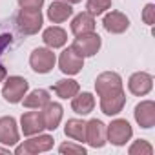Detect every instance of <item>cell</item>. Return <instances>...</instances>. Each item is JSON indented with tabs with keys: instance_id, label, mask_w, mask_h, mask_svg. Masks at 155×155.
<instances>
[{
	"instance_id": "6da1fadb",
	"label": "cell",
	"mask_w": 155,
	"mask_h": 155,
	"mask_svg": "<svg viewBox=\"0 0 155 155\" xmlns=\"http://www.w3.org/2000/svg\"><path fill=\"white\" fill-rule=\"evenodd\" d=\"M42 13L40 9H20L15 17V24L22 35H35L42 28Z\"/></svg>"
},
{
	"instance_id": "7a4b0ae2",
	"label": "cell",
	"mask_w": 155,
	"mask_h": 155,
	"mask_svg": "<svg viewBox=\"0 0 155 155\" xmlns=\"http://www.w3.org/2000/svg\"><path fill=\"white\" fill-rule=\"evenodd\" d=\"M29 88V82L24 79V77H8L4 79V88H2V97L11 102V104H17L24 99L26 91Z\"/></svg>"
},
{
	"instance_id": "3957f363",
	"label": "cell",
	"mask_w": 155,
	"mask_h": 155,
	"mask_svg": "<svg viewBox=\"0 0 155 155\" xmlns=\"http://www.w3.org/2000/svg\"><path fill=\"white\" fill-rule=\"evenodd\" d=\"M101 44H102L101 37H99L95 31H91V33L79 35V37L73 40L71 48H73L77 53H79V55L84 58V57H93V55L101 49Z\"/></svg>"
},
{
	"instance_id": "277c9868",
	"label": "cell",
	"mask_w": 155,
	"mask_h": 155,
	"mask_svg": "<svg viewBox=\"0 0 155 155\" xmlns=\"http://www.w3.org/2000/svg\"><path fill=\"white\" fill-rule=\"evenodd\" d=\"M106 133H108V140L115 146H124L131 135H133V130L130 126V122L126 119H115L111 120V124L106 128Z\"/></svg>"
},
{
	"instance_id": "5b68a950",
	"label": "cell",
	"mask_w": 155,
	"mask_h": 155,
	"mask_svg": "<svg viewBox=\"0 0 155 155\" xmlns=\"http://www.w3.org/2000/svg\"><path fill=\"white\" fill-rule=\"evenodd\" d=\"M101 97V110L104 115H117L122 111L124 104H126V93L124 90H113V91H108V93H102L99 95Z\"/></svg>"
},
{
	"instance_id": "8992f818",
	"label": "cell",
	"mask_w": 155,
	"mask_h": 155,
	"mask_svg": "<svg viewBox=\"0 0 155 155\" xmlns=\"http://www.w3.org/2000/svg\"><path fill=\"white\" fill-rule=\"evenodd\" d=\"M55 62H57V57L48 48H37L31 51L29 64H31L33 71H37V73H49L53 69Z\"/></svg>"
},
{
	"instance_id": "52a82bcc",
	"label": "cell",
	"mask_w": 155,
	"mask_h": 155,
	"mask_svg": "<svg viewBox=\"0 0 155 155\" xmlns=\"http://www.w3.org/2000/svg\"><path fill=\"white\" fill-rule=\"evenodd\" d=\"M53 148V137L51 135H40L24 140L22 144H18L15 148L17 155H29V153H40V151H48Z\"/></svg>"
},
{
	"instance_id": "ba28073f",
	"label": "cell",
	"mask_w": 155,
	"mask_h": 155,
	"mask_svg": "<svg viewBox=\"0 0 155 155\" xmlns=\"http://www.w3.org/2000/svg\"><path fill=\"white\" fill-rule=\"evenodd\" d=\"M58 68L66 75H77L84 68V58L69 46L68 49H64L60 53V57H58Z\"/></svg>"
},
{
	"instance_id": "9c48e42d",
	"label": "cell",
	"mask_w": 155,
	"mask_h": 155,
	"mask_svg": "<svg viewBox=\"0 0 155 155\" xmlns=\"http://www.w3.org/2000/svg\"><path fill=\"white\" fill-rule=\"evenodd\" d=\"M86 142L91 148H102L108 142V133H106V124L99 119H91L86 122Z\"/></svg>"
},
{
	"instance_id": "30bf717a",
	"label": "cell",
	"mask_w": 155,
	"mask_h": 155,
	"mask_svg": "<svg viewBox=\"0 0 155 155\" xmlns=\"http://www.w3.org/2000/svg\"><path fill=\"white\" fill-rule=\"evenodd\" d=\"M151 88H153V77L150 73H144V71L133 73L128 81V90L137 97L148 95L151 91Z\"/></svg>"
},
{
	"instance_id": "8fae6325",
	"label": "cell",
	"mask_w": 155,
	"mask_h": 155,
	"mask_svg": "<svg viewBox=\"0 0 155 155\" xmlns=\"http://www.w3.org/2000/svg\"><path fill=\"white\" fill-rule=\"evenodd\" d=\"M135 120L140 128L150 130L155 126V104L153 101H142L135 106Z\"/></svg>"
},
{
	"instance_id": "7c38bea8",
	"label": "cell",
	"mask_w": 155,
	"mask_h": 155,
	"mask_svg": "<svg viewBox=\"0 0 155 155\" xmlns=\"http://www.w3.org/2000/svg\"><path fill=\"white\" fill-rule=\"evenodd\" d=\"M18 142V128L13 117H0V144L15 146Z\"/></svg>"
},
{
	"instance_id": "4fadbf2b",
	"label": "cell",
	"mask_w": 155,
	"mask_h": 155,
	"mask_svg": "<svg viewBox=\"0 0 155 155\" xmlns=\"http://www.w3.org/2000/svg\"><path fill=\"white\" fill-rule=\"evenodd\" d=\"M120 88H122V79L115 71H104L95 81L97 95H102V93H108V91H113V90H120Z\"/></svg>"
},
{
	"instance_id": "5bb4252c",
	"label": "cell",
	"mask_w": 155,
	"mask_h": 155,
	"mask_svg": "<svg viewBox=\"0 0 155 155\" xmlns=\"http://www.w3.org/2000/svg\"><path fill=\"white\" fill-rule=\"evenodd\" d=\"M102 26H104V29H106L108 33L120 35V33H124V31L130 28V20H128V17H126L124 13H120V11H110V13L104 17Z\"/></svg>"
},
{
	"instance_id": "9a60e30c",
	"label": "cell",
	"mask_w": 155,
	"mask_h": 155,
	"mask_svg": "<svg viewBox=\"0 0 155 155\" xmlns=\"http://www.w3.org/2000/svg\"><path fill=\"white\" fill-rule=\"evenodd\" d=\"M20 126H22L24 135H28V137L37 135V133H40L46 128L40 111H26L22 115V119H20Z\"/></svg>"
},
{
	"instance_id": "2e32d148",
	"label": "cell",
	"mask_w": 155,
	"mask_h": 155,
	"mask_svg": "<svg viewBox=\"0 0 155 155\" xmlns=\"http://www.w3.org/2000/svg\"><path fill=\"white\" fill-rule=\"evenodd\" d=\"M42 111V119H44V126H46V130H51V131H55L57 128H58V124H60V120H62V106L58 104V102H48L44 108H40Z\"/></svg>"
},
{
	"instance_id": "e0dca14e",
	"label": "cell",
	"mask_w": 155,
	"mask_h": 155,
	"mask_svg": "<svg viewBox=\"0 0 155 155\" xmlns=\"http://www.w3.org/2000/svg\"><path fill=\"white\" fill-rule=\"evenodd\" d=\"M95 108V97L88 91L84 93H77L75 97H71V110L75 113H79V115H88L91 113Z\"/></svg>"
},
{
	"instance_id": "ac0fdd59",
	"label": "cell",
	"mask_w": 155,
	"mask_h": 155,
	"mask_svg": "<svg viewBox=\"0 0 155 155\" xmlns=\"http://www.w3.org/2000/svg\"><path fill=\"white\" fill-rule=\"evenodd\" d=\"M91 31H95V17H91L88 11L77 15L73 18V22H71V33L75 37L84 35V33H91Z\"/></svg>"
},
{
	"instance_id": "d6986e66",
	"label": "cell",
	"mask_w": 155,
	"mask_h": 155,
	"mask_svg": "<svg viewBox=\"0 0 155 155\" xmlns=\"http://www.w3.org/2000/svg\"><path fill=\"white\" fill-rule=\"evenodd\" d=\"M73 15V8H71V4H68V2H53L51 6H49V9H48V18L53 22V24H60V22H64V20H68L69 17Z\"/></svg>"
},
{
	"instance_id": "ffe728a7",
	"label": "cell",
	"mask_w": 155,
	"mask_h": 155,
	"mask_svg": "<svg viewBox=\"0 0 155 155\" xmlns=\"http://www.w3.org/2000/svg\"><path fill=\"white\" fill-rule=\"evenodd\" d=\"M64 133L77 142H86V122L81 119H69L64 126Z\"/></svg>"
},
{
	"instance_id": "44dd1931",
	"label": "cell",
	"mask_w": 155,
	"mask_h": 155,
	"mask_svg": "<svg viewBox=\"0 0 155 155\" xmlns=\"http://www.w3.org/2000/svg\"><path fill=\"white\" fill-rule=\"evenodd\" d=\"M42 40L46 42V46H49V48L55 49V48H62V46L66 44L68 35H66V31H64L62 28H58V26H51V28H48V29L44 31Z\"/></svg>"
},
{
	"instance_id": "7402d4cb",
	"label": "cell",
	"mask_w": 155,
	"mask_h": 155,
	"mask_svg": "<svg viewBox=\"0 0 155 155\" xmlns=\"http://www.w3.org/2000/svg\"><path fill=\"white\" fill-rule=\"evenodd\" d=\"M49 101H51V99H49V93H48L46 90H33L29 95H24V99H22L24 106L29 108V110H40V108H44Z\"/></svg>"
},
{
	"instance_id": "603a6c76",
	"label": "cell",
	"mask_w": 155,
	"mask_h": 155,
	"mask_svg": "<svg viewBox=\"0 0 155 155\" xmlns=\"http://www.w3.org/2000/svg\"><path fill=\"white\" fill-rule=\"evenodd\" d=\"M79 82L73 81V79H62L58 82H55L53 86V91L60 97V99H71L75 97L77 93H79Z\"/></svg>"
},
{
	"instance_id": "cb8c5ba5",
	"label": "cell",
	"mask_w": 155,
	"mask_h": 155,
	"mask_svg": "<svg viewBox=\"0 0 155 155\" xmlns=\"http://www.w3.org/2000/svg\"><path fill=\"white\" fill-rule=\"evenodd\" d=\"M110 8H111V0H88L86 2V9L91 17H99Z\"/></svg>"
},
{
	"instance_id": "d4e9b609",
	"label": "cell",
	"mask_w": 155,
	"mask_h": 155,
	"mask_svg": "<svg viewBox=\"0 0 155 155\" xmlns=\"http://www.w3.org/2000/svg\"><path fill=\"white\" fill-rule=\"evenodd\" d=\"M128 153H130V155H151V153H153V146H151L148 140L139 139V140H135V142L130 146Z\"/></svg>"
},
{
	"instance_id": "484cf974",
	"label": "cell",
	"mask_w": 155,
	"mask_h": 155,
	"mask_svg": "<svg viewBox=\"0 0 155 155\" xmlns=\"http://www.w3.org/2000/svg\"><path fill=\"white\" fill-rule=\"evenodd\" d=\"M60 153H75V155H84L86 153V148L84 146H81V144H73V142H64V144H60Z\"/></svg>"
},
{
	"instance_id": "4316f807",
	"label": "cell",
	"mask_w": 155,
	"mask_h": 155,
	"mask_svg": "<svg viewBox=\"0 0 155 155\" xmlns=\"http://www.w3.org/2000/svg\"><path fill=\"white\" fill-rule=\"evenodd\" d=\"M142 20H144V24L153 26V22H155V6H153V4H148V6L144 8V11H142Z\"/></svg>"
},
{
	"instance_id": "83f0119b",
	"label": "cell",
	"mask_w": 155,
	"mask_h": 155,
	"mask_svg": "<svg viewBox=\"0 0 155 155\" xmlns=\"http://www.w3.org/2000/svg\"><path fill=\"white\" fill-rule=\"evenodd\" d=\"M20 9H40L44 6V0H18Z\"/></svg>"
},
{
	"instance_id": "f1b7e54d",
	"label": "cell",
	"mask_w": 155,
	"mask_h": 155,
	"mask_svg": "<svg viewBox=\"0 0 155 155\" xmlns=\"http://www.w3.org/2000/svg\"><path fill=\"white\" fill-rule=\"evenodd\" d=\"M8 77V73H6V68L0 64V82H4V79Z\"/></svg>"
},
{
	"instance_id": "f546056e",
	"label": "cell",
	"mask_w": 155,
	"mask_h": 155,
	"mask_svg": "<svg viewBox=\"0 0 155 155\" xmlns=\"http://www.w3.org/2000/svg\"><path fill=\"white\" fill-rule=\"evenodd\" d=\"M64 2H68V4H77V2H81V0H64Z\"/></svg>"
},
{
	"instance_id": "4dcf8cb0",
	"label": "cell",
	"mask_w": 155,
	"mask_h": 155,
	"mask_svg": "<svg viewBox=\"0 0 155 155\" xmlns=\"http://www.w3.org/2000/svg\"><path fill=\"white\" fill-rule=\"evenodd\" d=\"M0 151H2V153H8V151H9V148H0Z\"/></svg>"
}]
</instances>
